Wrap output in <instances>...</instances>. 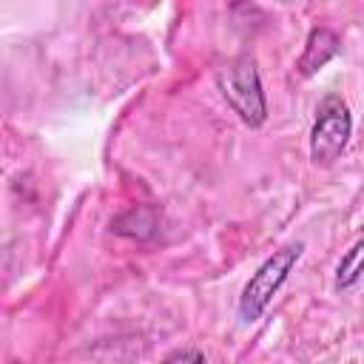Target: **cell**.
<instances>
[{
	"mask_svg": "<svg viewBox=\"0 0 364 364\" xmlns=\"http://www.w3.org/2000/svg\"><path fill=\"white\" fill-rule=\"evenodd\" d=\"M111 230L119 233V236H128V239H139V242H142V239L156 236L159 225H156V213H154L151 208L136 205V208L119 213V216L111 222Z\"/></svg>",
	"mask_w": 364,
	"mask_h": 364,
	"instance_id": "5",
	"label": "cell"
},
{
	"mask_svg": "<svg viewBox=\"0 0 364 364\" xmlns=\"http://www.w3.org/2000/svg\"><path fill=\"white\" fill-rule=\"evenodd\" d=\"M341 48V40L333 28L327 26H313L307 40H304V48H301V57L296 60V71L299 77H313L316 71H321Z\"/></svg>",
	"mask_w": 364,
	"mask_h": 364,
	"instance_id": "4",
	"label": "cell"
},
{
	"mask_svg": "<svg viewBox=\"0 0 364 364\" xmlns=\"http://www.w3.org/2000/svg\"><path fill=\"white\" fill-rule=\"evenodd\" d=\"M301 250H304L301 242L284 245V247L273 250L256 267V273L247 279V284L242 287V296H239V318L245 324H253V321L262 318V313L267 310V304L273 301V296L287 282V276L296 267V262L301 259Z\"/></svg>",
	"mask_w": 364,
	"mask_h": 364,
	"instance_id": "2",
	"label": "cell"
},
{
	"mask_svg": "<svg viewBox=\"0 0 364 364\" xmlns=\"http://www.w3.org/2000/svg\"><path fill=\"white\" fill-rule=\"evenodd\" d=\"M216 88L222 91L225 102L247 128H262L267 119V100L259 80L256 60L250 54H239L216 68Z\"/></svg>",
	"mask_w": 364,
	"mask_h": 364,
	"instance_id": "1",
	"label": "cell"
},
{
	"mask_svg": "<svg viewBox=\"0 0 364 364\" xmlns=\"http://www.w3.org/2000/svg\"><path fill=\"white\" fill-rule=\"evenodd\" d=\"M353 136L350 108L338 94H327L316 108V122L310 128V162L318 168L333 165Z\"/></svg>",
	"mask_w": 364,
	"mask_h": 364,
	"instance_id": "3",
	"label": "cell"
},
{
	"mask_svg": "<svg viewBox=\"0 0 364 364\" xmlns=\"http://www.w3.org/2000/svg\"><path fill=\"white\" fill-rule=\"evenodd\" d=\"M159 364H205V353L199 347H182V350L168 353Z\"/></svg>",
	"mask_w": 364,
	"mask_h": 364,
	"instance_id": "7",
	"label": "cell"
},
{
	"mask_svg": "<svg viewBox=\"0 0 364 364\" xmlns=\"http://www.w3.org/2000/svg\"><path fill=\"white\" fill-rule=\"evenodd\" d=\"M364 276V239H355L353 247L336 264V290H350Z\"/></svg>",
	"mask_w": 364,
	"mask_h": 364,
	"instance_id": "6",
	"label": "cell"
}]
</instances>
